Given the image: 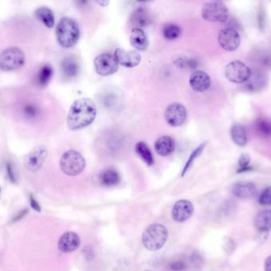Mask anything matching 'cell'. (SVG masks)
<instances>
[{"instance_id":"6da1fadb","label":"cell","mask_w":271,"mask_h":271,"mask_svg":"<svg viewBox=\"0 0 271 271\" xmlns=\"http://www.w3.org/2000/svg\"><path fill=\"white\" fill-rule=\"evenodd\" d=\"M96 106L89 98L77 99L71 106L67 124L72 130H81L90 126L96 118Z\"/></svg>"},{"instance_id":"7a4b0ae2","label":"cell","mask_w":271,"mask_h":271,"mask_svg":"<svg viewBox=\"0 0 271 271\" xmlns=\"http://www.w3.org/2000/svg\"><path fill=\"white\" fill-rule=\"evenodd\" d=\"M55 35L60 46L69 49L78 42L81 37V30L74 19L63 18L56 26Z\"/></svg>"},{"instance_id":"3957f363","label":"cell","mask_w":271,"mask_h":271,"mask_svg":"<svg viewBox=\"0 0 271 271\" xmlns=\"http://www.w3.org/2000/svg\"><path fill=\"white\" fill-rule=\"evenodd\" d=\"M168 232L164 226L153 224L148 226L142 235V242L146 248L152 251L160 250L166 243Z\"/></svg>"},{"instance_id":"277c9868","label":"cell","mask_w":271,"mask_h":271,"mask_svg":"<svg viewBox=\"0 0 271 271\" xmlns=\"http://www.w3.org/2000/svg\"><path fill=\"white\" fill-rule=\"evenodd\" d=\"M62 172L68 176H76L83 171L86 160L80 152L74 150L68 151L62 155L60 162Z\"/></svg>"},{"instance_id":"5b68a950","label":"cell","mask_w":271,"mask_h":271,"mask_svg":"<svg viewBox=\"0 0 271 271\" xmlns=\"http://www.w3.org/2000/svg\"><path fill=\"white\" fill-rule=\"evenodd\" d=\"M25 64V55L23 51L16 47L3 50L0 54V69L2 71L16 70Z\"/></svg>"},{"instance_id":"8992f818","label":"cell","mask_w":271,"mask_h":271,"mask_svg":"<svg viewBox=\"0 0 271 271\" xmlns=\"http://www.w3.org/2000/svg\"><path fill=\"white\" fill-rule=\"evenodd\" d=\"M201 16L205 20L214 23H225L229 13L227 6L221 2H210L204 5Z\"/></svg>"},{"instance_id":"52a82bcc","label":"cell","mask_w":271,"mask_h":271,"mask_svg":"<svg viewBox=\"0 0 271 271\" xmlns=\"http://www.w3.org/2000/svg\"><path fill=\"white\" fill-rule=\"evenodd\" d=\"M251 75V69L240 60L232 61L225 68L226 78L232 83H244L248 81Z\"/></svg>"},{"instance_id":"ba28073f","label":"cell","mask_w":271,"mask_h":271,"mask_svg":"<svg viewBox=\"0 0 271 271\" xmlns=\"http://www.w3.org/2000/svg\"><path fill=\"white\" fill-rule=\"evenodd\" d=\"M95 72L102 77L113 74L118 69V63L114 55L105 53L99 54L94 60Z\"/></svg>"},{"instance_id":"9c48e42d","label":"cell","mask_w":271,"mask_h":271,"mask_svg":"<svg viewBox=\"0 0 271 271\" xmlns=\"http://www.w3.org/2000/svg\"><path fill=\"white\" fill-rule=\"evenodd\" d=\"M164 117L170 126L173 127L182 126L187 120V108L179 103L170 104L165 111Z\"/></svg>"},{"instance_id":"30bf717a","label":"cell","mask_w":271,"mask_h":271,"mask_svg":"<svg viewBox=\"0 0 271 271\" xmlns=\"http://www.w3.org/2000/svg\"><path fill=\"white\" fill-rule=\"evenodd\" d=\"M218 42L222 49L232 52L237 50L241 45V37L238 32L233 28H224L219 33Z\"/></svg>"},{"instance_id":"8fae6325","label":"cell","mask_w":271,"mask_h":271,"mask_svg":"<svg viewBox=\"0 0 271 271\" xmlns=\"http://www.w3.org/2000/svg\"><path fill=\"white\" fill-rule=\"evenodd\" d=\"M47 155L48 151L45 147H37L33 151L26 156L24 166L31 172H36L43 166Z\"/></svg>"},{"instance_id":"7c38bea8","label":"cell","mask_w":271,"mask_h":271,"mask_svg":"<svg viewBox=\"0 0 271 271\" xmlns=\"http://www.w3.org/2000/svg\"><path fill=\"white\" fill-rule=\"evenodd\" d=\"M114 57L118 64L126 68L136 67L141 61L140 53L136 50H126L122 48H118L115 50Z\"/></svg>"},{"instance_id":"4fadbf2b","label":"cell","mask_w":271,"mask_h":271,"mask_svg":"<svg viewBox=\"0 0 271 271\" xmlns=\"http://www.w3.org/2000/svg\"><path fill=\"white\" fill-rule=\"evenodd\" d=\"M193 213V205L187 200H180L177 201L172 209V218L175 221H187Z\"/></svg>"},{"instance_id":"5bb4252c","label":"cell","mask_w":271,"mask_h":271,"mask_svg":"<svg viewBox=\"0 0 271 271\" xmlns=\"http://www.w3.org/2000/svg\"><path fill=\"white\" fill-rule=\"evenodd\" d=\"M190 85L193 91L203 92L207 91L211 85V79L209 74L203 71H196L190 77Z\"/></svg>"},{"instance_id":"9a60e30c","label":"cell","mask_w":271,"mask_h":271,"mask_svg":"<svg viewBox=\"0 0 271 271\" xmlns=\"http://www.w3.org/2000/svg\"><path fill=\"white\" fill-rule=\"evenodd\" d=\"M81 245V238L76 232H65L60 237L58 247L63 253H70L77 250Z\"/></svg>"},{"instance_id":"2e32d148","label":"cell","mask_w":271,"mask_h":271,"mask_svg":"<svg viewBox=\"0 0 271 271\" xmlns=\"http://www.w3.org/2000/svg\"><path fill=\"white\" fill-rule=\"evenodd\" d=\"M132 46L138 51H145L148 48V38L143 30L140 28H134L132 30L130 37Z\"/></svg>"},{"instance_id":"e0dca14e","label":"cell","mask_w":271,"mask_h":271,"mask_svg":"<svg viewBox=\"0 0 271 271\" xmlns=\"http://www.w3.org/2000/svg\"><path fill=\"white\" fill-rule=\"evenodd\" d=\"M232 193L239 198H252L256 195L257 188L253 183H236L232 188Z\"/></svg>"},{"instance_id":"ac0fdd59","label":"cell","mask_w":271,"mask_h":271,"mask_svg":"<svg viewBox=\"0 0 271 271\" xmlns=\"http://www.w3.org/2000/svg\"><path fill=\"white\" fill-rule=\"evenodd\" d=\"M155 149L159 155L166 157L170 155L175 151V142L170 136H162L159 138L155 143Z\"/></svg>"},{"instance_id":"d6986e66","label":"cell","mask_w":271,"mask_h":271,"mask_svg":"<svg viewBox=\"0 0 271 271\" xmlns=\"http://www.w3.org/2000/svg\"><path fill=\"white\" fill-rule=\"evenodd\" d=\"M62 74L66 78H73L79 74L80 64L74 58H65L61 63Z\"/></svg>"},{"instance_id":"ffe728a7","label":"cell","mask_w":271,"mask_h":271,"mask_svg":"<svg viewBox=\"0 0 271 271\" xmlns=\"http://www.w3.org/2000/svg\"><path fill=\"white\" fill-rule=\"evenodd\" d=\"M255 228L260 232H268L271 230V209H267L257 215Z\"/></svg>"},{"instance_id":"44dd1931","label":"cell","mask_w":271,"mask_h":271,"mask_svg":"<svg viewBox=\"0 0 271 271\" xmlns=\"http://www.w3.org/2000/svg\"><path fill=\"white\" fill-rule=\"evenodd\" d=\"M53 74H54V68L51 64H44L36 75L35 83L40 87H45L51 81Z\"/></svg>"},{"instance_id":"7402d4cb","label":"cell","mask_w":271,"mask_h":271,"mask_svg":"<svg viewBox=\"0 0 271 271\" xmlns=\"http://www.w3.org/2000/svg\"><path fill=\"white\" fill-rule=\"evenodd\" d=\"M99 181L104 186H114L120 181L119 174L113 169H107L101 173Z\"/></svg>"},{"instance_id":"603a6c76","label":"cell","mask_w":271,"mask_h":271,"mask_svg":"<svg viewBox=\"0 0 271 271\" xmlns=\"http://www.w3.org/2000/svg\"><path fill=\"white\" fill-rule=\"evenodd\" d=\"M36 17L40 22L48 28L54 27L55 24V17L54 12L48 7H40L36 11Z\"/></svg>"},{"instance_id":"cb8c5ba5","label":"cell","mask_w":271,"mask_h":271,"mask_svg":"<svg viewBox=\"0 0 271 271\" xmlns=\"http://www.w3.org/2000/svg\"><path fill=\"white\" fill-rule=\"evenodd\" d=\"M136 153L141 158L148 166H151L154 164V158L152 156V151L148 146L144 142H139L136 145Z\"/></svg>"},{"instance_id":"d4e9b609","label":"cell","mask_w":271,"mask_h":271,"mask_svg":"<svg viewBox=\"0 0 271 271\" xmlns=\"http://www.w3.org/2000/svg\"><path fill=\"white\" fill-rule=\"evenodd\" d=\"M231 136L236 145L244 147L247 143V136L244 127L240 124L232 126L231 129Z\"/></svg>"},{"instance_id":"484cf974","label":"cell","mask_w":271,"mask_h":271,"mask_svg":"<svg viewBox=\"0 0 271 271\" xmlns=\"http://www.w3.org/2000/svg\"><path fill=\"white\" fill-rule=\"evenodd\" d=\"M132 21L137 27H146L149 22V15L144 9H137L132 16Z\"/></svg>"},{"instance_id":"4316f807","label":"cell","mask_w":271,"mask_h":271,"mask_svg":"<svg viewBox=\"0 0 271 271\" xmlns=\"http://www.w3.org/2000/svg\"><path fill=\"white\" fill-rule=\"evenodd\" d=\"M180 34V28L175 24H167L163 29V35L166 40L176 39Z\"/></svg>"},{"instance_id":"83f0119b","label":"cell","mask_w":271,"mask_h":271,"mask_svg":"<svg viewBox=\"0 0 271 271\" xmlns=\"http://www.w3.org/2000/svg\"><path fill=\"white\" fill-rule=\"evenodd\" d=\"M206 143H202L199 147H197L192 153H191L189 159L187 161V163H186L185 166L183 168V172H182V176H184L186 174H187V171L189 170L190 166L193 165V162L195 161L197 157H199L201 155V153L203 151V150L205 149L206 147Z\"/></svg>"},{"instance_id":"f1b7e54d","label":"cell","mask_w":271,"mask_h":271,"mask_svg":"<svg viewBox=\"0 0 271 271\" xmlns=\"http://www.w3.org/2000/svg\"><path fill=\"white\" fill-rule=\"evenodd\" d=\"M257 129L264 136L271 135V123L267 120H259L257 123Z\"/></svg>"},{"instance_id":"f546056e","label":"cell","mask_w":271,"mask_h":271,"mask_svg":"<svg viewBox=\"0 0 271 271\" xmlns=\"http://www.w3.org/2000/svg\"><path fill=\"white\" fill-rule=\"evenodd\" d=\"M23 113L27 118L34 119L38 114V108L34 104H27L23 108Z\"/></svg>"},{"instance_id":"4dcf8cb0","label":"cell","mask_w":271,"mask_h":271,"mask_svg":"<svg viewBox=\"0 0 271 271\" xmlns=\"http://www.w3.org/2000/svg\"><path fill=\"white\" fill-rule=\"evenodd\" d=\"M259 203L262 205H271V186L266 188L259 197Z\"/></svg>"},{"instance_id":"1f68e13d","label":"cell","mask_w":271,"mask_h":271,"mask_svg":"<svg viewBox=\"0 0 271 271\" xmlns=\"http://www.w3.org/2000/svg\"><path fill=\"white\" fill-rule=\"evenodd\" d=\"M251 162V157L248 154L246 153H244L240 157V159H239V166L240 168H246L248 167L249 164Z\"/></svg>"},{"instance_id":"d6a6232c","label":"cell","mask_w":271,"mask_h":271,"mask_svg":"<svg viewBox=\"0 0 271 271\" xmlns=\"http://www.w3.org/2000/svg\"><path fill=\"white\" fill-rule=\"evenodd\" d=\"M186 263L182 261H175L170 265V268L173 271H182L186 269Z\"/></svg>"},{"instance_id":"836d02e7","label":"cell","mask_w":271,"mask_h":271,"mask_svg":"<svg viewBox=\"0 0 271 271\" xmlns=\"http://www.w3.org/2000/svg\"><path fill=\"white\" fill-rule=\"evenodd\" d=\"M6 174H7V177H8L9 179H10L11 182H15L16 181V177H15V171H14V169H13V166L10 162L6 163Z\"/></svg>"},{"instance_id":"e575fe53","label":"cell","mask_w":271,"mask_h":271,"mask_svg":"<svg viewBox=\"0 0 271 271\" xmlns=\"http://www.w3.org/2000/svg\"><path fill=\"white\" fill-rule=\"evenodd\" d=\"M29 201H30V205L32 209H34L35 211H38V212H41V207H40L39 204L37 203V201H36L33 196H30Z\"/></svg>"},{"instance_id":"d590c367","label":"cell","mask_w":271,"mask_h":271,"mask_svg":"<svg viewBox=\"0 0 271 271\" xmlns=\"http://www.w3.org/2000/svg\"><path fill=\"white\" fill-rule=\"evenodd\" d=\"M264 268L266 271H271V255L266 259Z\"/></svg>"},{"instance_id":"8d00e7d4","label":"cell","mask_w":271,"mask_h":271,"mask_svg":"<svg viewBox=\"0 0 271 271\" xmlns=\"http://www.w3.org/2000/svg\"><path fill=\"white\" fill-rule=\"evenodd\" d=\"M97 3L102 6H107V5L109 4V1H97Z\"/></svg>"},{"instance_id":"74e56055","label":"cell","mask_w":271,"mask_h":271,"mask_svg":"<svg viewBox=\"0 0 271 271\" xmlns=\"http://www.w3.org/2000/svg\"><path fill=\"white\" fill-rule=\"evenodd\" d=\"M0 193H1V188H0Z\"/></svg>"}]
</instances>
